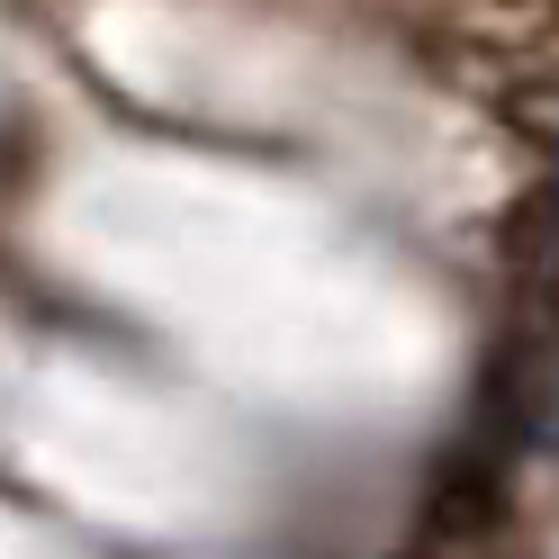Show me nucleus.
<instances>
[{
  "label": "nucleus",
  "instance_id": "1",
  "mask_svg": "<svg viewBox=\"0 0 559 559\" xmlns=\"http://www.w3.org/2000/svg\"><path fill=\"white\" fill-rule=\"evenodd\" d=\"M506 271L533 307H559V181L523 190L506 217Z\"/></svg>",
  "mask_w": 559,
  "mask_h": 559
},
{
  "label": "nucleus",
  "instance_id": "2",
  "mask_svg": "<svg viewBox=\"0 0 559 559\" xmlns=\"http://www.w3.org/2000/svg\"><path fill=\"white\" fill-rule=\"evenodd\" d=\"M506 127L523 135V145L559 154V63H550V73H533V82H514V91H506Z\"/></svg>",
  "mask_w": 559,
  "mask_h": 559
}]
</instances>
